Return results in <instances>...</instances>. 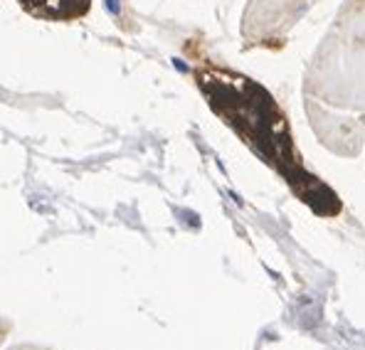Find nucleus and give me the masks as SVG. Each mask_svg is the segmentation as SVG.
<instances>
[{
    "label": "nucleus",
    "mask_w": 365,
    "mask_h": 350,
    "mask_svg": "<svg viewBox=\"0 0 365 350\" xmlns=\"http://www.w3.org/2000/svg\"><path fill=\"white\" fill-rule=\"evenodd\" d=\"M309 10V0H250L242 15L245 47L279 50Z\"/></svg>",
    "instance_id": "obj_3"
},
{
    "label": "nucleus",
    "mask_w": 365,
    "mask_h": 350,
    "mask_svg": "<svg viewBox=\"0 0 365 350\" xmlns=\"http://www.w3.org/2000/svg\"><path fill=\"white\" fill-rule=\"evenodd\" d=\"M195 82L215 114L259 155L262 163L289 182L299 200L326 217L341 212L336 192L306 170L302 153L294 143L289 116L262 84L212 62L195 67Z\"/></svg>",
    "instance_id": "obj_1"
},
{
    "label": "nucleus",
    "mask_w": 365,
    "mask_h": 350,
    "mask_svg": "<svg viewBox=\"0 0 365 350\" xmlns=\"http://www.w3.org/2000/svg\"><path fill=\"white\" fill-rule=\"evenodd\" d=\"M25 13L50 23H74L89 13L91 0H18Z\"/></svg>",
    "instance_id": "obj_5"
},
{
    "label": "nucleus",
    "mask_w": 365,
    "mask_h": 350,
    "mask_svg": "<svg viewBox=\"0 0 365 350\" xmlns=\"http://www.w3.org/2000/svg\"><path fill=\"white\" fill-rule=\"evenodd\" d=\"M304 109L311 121V128L326 148L341 155H358L363 148L365 118L363 116H343L326 109L319 99L304 94Z\"/></svg>",
    "instance_id": "obj_4"
},
{
    "label": "nucleus",
    "mask_w": 365,
    "mask_h": 350,
    "mask_svg": "<svg viewBox=\"0 0 365 350\" xmlns=\"http://www.w3.org/2000/svg\"><path fill=\"white\" fill-rule=\"evenodd\" d=\"M304 94L341 111H365V0H346L304 74Z\"/></svg>",
    "instance_id": "obj_2"
}]
</instances>
